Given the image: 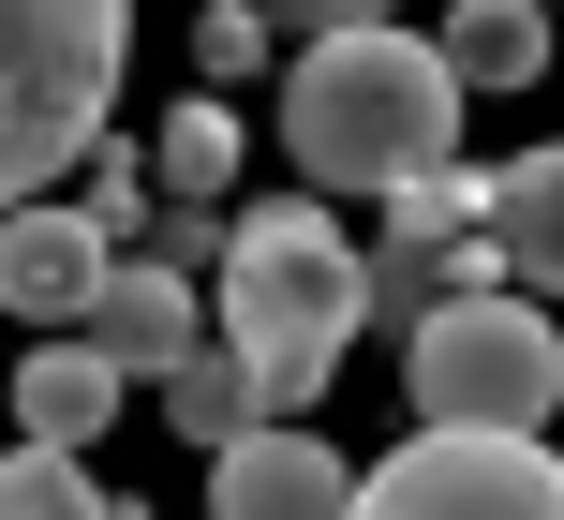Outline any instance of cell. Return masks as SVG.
<instances>
[{"instance_id":"obj_1","label":"cell","mask_w":564,"mask_h":520,"mask_svg":"<svg viewBox=\"0 0 564 520\" xmlns=\"http://www.w3.org/2000/svg\"><path fill=\"white\" fill-rule=\"evenodd\" d=\"M460 105L476 89L446 75V45L387 30V15H341L282 59V149H297L312 194H416V178H446Z\"/></svg>"},{"instance_id":"obj_2","label":"cell","mask_w":564,"mask_h":520,"mask_svg":"<svg viewBox=\"0 0 564 520\" xmlns=\"http://www.w3.org/2000/svg\"><path fill=\"white\" fill-rule=\"evenodd\" d=\"M238 357L268 372V402L297 416L312 387L341 372V343L371 327V238L327 224V194H282V208H238L224 224V297H208Z\"/></svg>"},{"instance_id":"obj_3","label":"cell","mask_w":564,"mask_h":520,"mask_svg":"<svg viewBox=\"0 0 564 520\" xmlns=\"http://www.w3.org/2000/svg\"><path fill=\"white\" fill-rule=\"evenodd\" d=\"M134 0H0V208H30L119 105Z\"/></svg>"},{"instance_id":"obj_4","label":"cell","mask_w":564,"mask_h":520,"mask_svg":"<svg viewBox=\"0 0 564 520\" xmlns=\"http://www.w3.org/2000/svg\"><path fill=\"white\" fill-rule=\"evenodd\" d=\"M401 387H416L431 432H550L564 402V343L535 283H446L401 327Z\"/></svg>"},{"instance_id":"obj_5","label":"cell","mask_w":564,"mask_h":520,"mask_svg":"<svg viewBox=\"0 0 564 520\" xmlns=\"http://www.w3.org/2000/svg\"><path fill=\"white\" fill-rule=\"evenodd\" d=\"M357 520H564V462L550 432H431L401 462L357 476Z\"/></svg>"},{"instance_id":"obj_6","label":"cell","mask_w":564,"mask_h":520,"mask_svg":"<svg viewBox=\"0 0 564 520\" xmlns=\"http://www.w3.org/2000/svg\"><path fill=\"white\" fill-rule=\"evenodd\" d=\"M208 520H357V476L312 416H253L238 446H208Z\"/></svg>"},{"instance_id":"obj_7","label":"cell","mask_w":564,"mask_h":520,"mask_svg":"<svg viewBox=\"0 0 564 520\" xmlns=\"http://www.w3.org/2000/svg\"><path fill=\"white\" fill-rule=\"evenodd\" d=\"M75 343H89V357H119L134 387H164L178 357L208 343V313H194V253H119V268H105V297L75 313Z\"/></svg>"},{"instance_id":"obj_8","label":"cell","mask_w":564,"mask_h":520,"mask_svg":"<svg viewBox=\"0 0 564 520\" xmlns=\"http://www.w3.org/2000/svg\"><path fill=\"white\" fill-rule=\"evenodd\" d=\"M105 224H89V208H45V194H30V208H0V313H15V327H75L89 313V297H105Z\"/></svg>"},{"instance_id":"obj_9","label":"cell","mask_w":564,"mask_h":520,"mask_svg":"<svg viewBox=\"0 0 564 520\" xmlns=\"http://www.w3.org/2000/svg\"><path fill=\"white\" fill-rule=\"evenodd\" d=\"M476 224H490V268H506V283L564 297V149H520V164L476 194Z\"/></svg>"},{"instance_id":"obj_10","label":"cell","mask_w":564,"mask_h":520,"mask_svg":"<svg viewBox=\"0 0 564 520\" xmlns=\"http://www.w3.org/2000/svg\"><path fill=\"white\" fill-rule=\"evenodd\" d=\"M119 402H134V372H119V357H89L75 327H45V343H30V372H15V432H45V446H89Z\"/></svg>"},{"instance_id":"obj_11","label":"cell","mask_w":564,"mask_h":520,"mask_svg":"<svg viewBox=\"0 0 564 520\" xmlns=\"http://www.w3.org/2000/svg\"><path fill=\"white\" fill-rule=\"evenodd\" d=\"M431 45H446L460 89H535L550 75V0H446Z\"/></svg>"},{"instance_id":"obj_12","label":"cell","mask_w":564,"mask_h":520,"mask_svg":"<svg viewBox=\"0 0 564 520\" xmlns=\"http://www.w3.org/2000/svg\"><path fill=\"white\" fill-rule=\"evenodd\" d=\"M164 416H178L194 446H238V432H253V416H282V402H268V372H253V357H238L224 327H208V343L164 372Z\"/></svg>"},{"instance_id":"obj_13","label":"cell","mask_w":564,"mask_h":520,"mask_svg":"<svg viewBox=\"0 0 564 520\" xmlns=\"http://www.w3.org/2000/svg\"><path fill=\"white\" fill-rule=\"evenodd\" d=\"M0 520H105V491H89V446L15 432V462H0Z\"/></svg>"},{"instance_id":"obj_14","label":"cell","mask_w":564,"mask_h":520,"mask_svg":"<svg viewBox=\"0 0 564 520\" xmlns=\"http://www.w3.org/2000/svg\"><path fill=\"white\" fill-rule=\"evenodd\" d=\"M224 178H238V119H224V105H178V119H164V194L208 208Z\"/></svg>"},{"instance_id":"obj_15","label":"cell","mask_w":564,"mask_h":520,"mask_svg":"<svg viewBox=\"0 0 564 520\" xmlns=\"http://www.w3.org/2000/svg\"><path fill=\"white\" fill-rule=\"evenodd\" d=\"M253 15H327L341 30V15H387V0H253Z\"/></svg>"}]
</instances>
